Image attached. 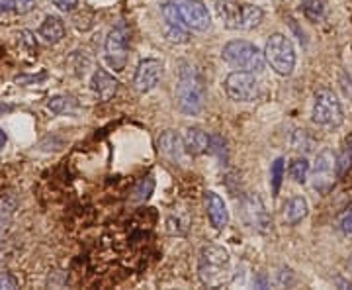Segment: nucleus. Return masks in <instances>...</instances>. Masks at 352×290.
Here are the masks:
<instances>
[{
  "label": "nucleus",
  "instance_id": "1",
  "mask_svg": "<svg viewBox=\"0 0 352 290\" xmlns=\"http://www.w3.org/2000/svg\"><path fill=\"white\" fill-rule=\"evenodd\" d=\"M178 79H176V104L180 112L186 116H198L204 110L206 90L198 71L188 61H178Z\"/></svg>",
  "mask_w": 352,
  "mask_h": 290
},
{
  "label": "nucleus",
  "instance_id": "2",
  "mask_svg": "<svg viewBox=\"0 0 352 290\" xmlns=\"http://www.w3.org/2000/svg\"><path fill=\"white\" fill-rule=\"evenodd\" d=\"M227 275H229V251L217 243L204 245L198 255V277L201 284L208 289L219 287L226 282Z\"/></svg>",
  "mask_w": 352,
  "mask_h": 290
},
{
  "label": "nucleus",
  "instance_id": "3",
  "mask_svg": "<svg viewBox=\"0 0 352 290\" xmlns=\"http://www.w3.org/2000/svg\"><path fill=\"white\" fill-rule=\"evenodd\" d=\"M221 57L227 65L239 69V71H251V73H261L264 71V53L254 43L245 41V39H233L229 41L223 51Z\"/></svg>",
  "mask_w": 352,
  "mask_h": 290
},
{
  "label": "nucleus",
  "instance_id": "4",
  "mask_svg": "<svg viewBox=\"0 0 352 290\" xmlns=\"http://www.w3.org/2000/svg\"><path fill=\"white\" fill-rule=\"evenodd\" d=\"M264 59L274 73L289 76L296 69V48L284 34H272L264 48Z\"/></svg>",
  "mask_w": 352,
  "mask_h": 290
},
{
  "label": "nucleus",
  "instance_id": "5",
  "mask_svg": "<svg viewBox=\"0 0 352 290\" xmlns=\"http://www.w3.org/2000/svg\"><path fill=\"white\" fill-rule=\"evenodd\" d=\"M311 120L315 126L323 130H335L344 122V112L337 94L331 89H319L315 92Z\"/></svg>",
  "mask_w": 352,
  "mask_h": 290
},
{
  "label": "nucleus",
  "instance_id": "6",
  "mask_svg": "<svg viewBox=\"0 0 352 290\" xmlns=\"http://www.w3.org/2000/svg\"><path fill=\"white\" fill-rule=\"evenodd\" d=\"M217 12L231 30H252L263 22V8L252 4H237L233 0H223L217 4Z\"/></svg>",
  "mask_w": 352,
  "mask_h": 290
},
{
  "label": "nucleus",
  "instance_id": "7",
  "mask_svg": "<svg viewBox=\"0 0 352 290\" xmlns=\"http://www.w3.org/2000/svg\"><path fill=\"white\" fill-rule=\"evenodd\" d=\"M182 25L194 32H206L212 25V16L201 0H173Z\"/></svg>",
  "mask_w": 352,
  "mask_h": 290
},
{
  "label": "nucleus",
  "instance_id": "8",
  "mask_svg": "<svg viewBox=\"0 0 352 290\" xmlns=\"http://www.w3.org/2000/svg\"><path fill=\"white\" fill-rule=\"evenodd\" d=\"M226 92L231 101L251 102L258 94V81L251 71H233L226 79Z\"/></svg>",
  "mask_w": 352,
  "mask_h": 290
},
{
  "label": "nucleus",
  "instance_id": "9",
  "mask_svg": "<svg viewBox=\"0 0 352 290\" xmlns=\"http://www.w3.org/2000/svg\"><path fill=\"white\" fill-rule=\"evenodd\" d=\"M335 177H337V159L329 149H325L315 159L314 171H311V185L317 192L325 194L333 187Z\"/></svg>",
  "mask_w": 352,
  "mask_h": 290
},
{
  "label": "nucleus",
  "instance_id": "10",
  "mask_svg": "<svg viewBox=\"0 0 352 290\" xmlns=\"http://www.w3.org/2000/svg\"><path fill=\"white\" fill-rule=\"evenodd\" d=\"M106 59L113 71H124L127 63V32L124 24L116 25L106 38Z\"/></svg>",
  "mask_w": 352,
  "mask_h": 290
},
{
  "label": "nucleus",
  "instance_id": "11",
  "mask_svg": "<svg viewBox=\"0 0 352 290\" xmlns=\"http://www.w3.org/2000/svg\"><path fill=\"white\" fill-rule=\"evenodd\" d=\"M161 76H163V63L159 59H143L133 75V89L139 94L151 92L159 85Z\"/></svg>",
  "mask_w": 352,
  "mask_h": 290
},
{
  "label": "nucleus",
  "instance_id": "12",
  "mask_svg": "<svg viewBox=\"0 0 352 290\" xmlns=\"http://www.w3.org/2000/svg\"><path fill=\"white\" fill-rule=\"evenodd\" d=\"M204 206H206V214L210 218L212 226L215 229H223L229 222V212H227L223 198L214 190H206L204 192Z\"/></svg>",
  "mask_w": 352,
  "mask_h": 290
},
{
  "label": "nucleus",
  "instance_id": "13",
  "mask_svg": "<svg viewBox=\"0 0 352 290\" xmlns=\"http://www.w3.org/2000/svg\"><path fill=\"white\" fill-rule=\"evenodd\" d=\"M184 153L188 155H204L212 149V139L201 130V127H186L182 136Z\"/></svg>",
  "mask_w": 352,
  "mask_h": 290
},
{
  "label": "nucleus",
  "instance_id": "14",
  "mask_svg": "<svg viewBox=\"0 0 352 290\" xmlns=\"http://www.w3.org/2000/svg\"><path fill=\"white\" fill-rule=\"evenodd\" d=\"M157 145H159V152L163 153L168 161L176 163V161H180V159H182V153H184L182 138H180L176 132H173V130H166V132H163V134L159 136Z\"/></svg>",
  "mask_w": 352,
  "mask_h": 290
},
{
  "label": "nucleus",
  "instance_id": "15",
  "mask_svg": "<svg viewBox=\"0 0 352 290\" xmlns=\"http://www.w3.org/2000/svg\"><path fill=\"white\" fill-rule=\"evenodd\" d=\"M90 87L98 94L100 101H110L118 92V81L110 73H106L104 69H96L92 75V81H90Z\"/></svg>",
  "mask_w": 352,
  "mask_h": 290
},
{
  "label": "nucleus",
  "instance_id": "16",
  "mask_svg": "<svg viewBox=\"0 0 352 290\" xmlns=\"http://www.w3.org/2000/svg\"><path fill=\"white\" fill-rule=\"evenodd\" d=\"M39 38L43 39L45 43H59L65 38V24L59 16H45L43 22L39 25Z\"/></svg>",
  "mask_w": 352,
  "mask_h": 290
},
{
  "label": "nucleus",
  "instance_id": "17",
  "mask_svg": "<svg viewBox=\"0 0 352 290\" xmlns=\"http://www.w3.org/2000/svg\"><path fill=\"white\" fill-rule=\"evenodd\" d=\"M307 200L303 196H292L286 204H284V220L288 226H296L300 224L303 218L307 216Z\"/></svg>",
  "mask_w": 352,
  "mask_h": 290
},
{
  "label": "nucleus",
  "instance_id": "18",
  "mask_svg": "<svg viewBox=\"0 0 352 290\" xmlns=\"http://www.w3.org/2000/svg\"><path fill=\"white\" fill-rule=\"evenodd\" d=\"M352 169V134L344 139L337 157V177H344Z\"/></svg>",
  "mask_w": 352,
  "mask_h": 290
},
{
  "label": "nucleus",
  "instance_id": "19",
  "mask_svg": "<svg viewBox=\"0 0 352 290\" xmlns=\"http://www.w3.org/2000/svg\"><path fill=\"white\" fill-rule=\"evenodd\" d=\"M289 177L294 183L303 185L307 177H309V161L305 157H296L292 165H289Z\"/></svg>",
  "mask_w": 352,
  "mask_h": 290
},
{
  "label": "nucleus",
  "instance_id": "20",
  "mask_svg": "<svg viewBox=\"0 0 352 290\" xmlns=\"http://www.w3.org/2000/svg\"><path fill=\"white\" fill-rule=\"evenodd\" d=\"M327 10L325 0H303V14L311 22H321Z\"/></svg>",
  "mask_w": 352,
  "mask_h": 290
},
{
  "label": "nucleus",
  "instance_id": "21",
  "mask_svg": "<svg viewBox=\"0 0 352 290\" xmlns=\"http://www.w3.org/2000/svg\"><path fill=\"white\" fill-rule=\"evenodd\" d=\"M153 190H155V178L153 177H145L141 178L138 183V187L133 189V196L131 200L133 202H145L151 198Z\"/></svg>",
  "mask_w": 352,
  "mask_h": 290
},
{
  "label": "nucleus",
  "instance_id": "22",
  "mask_svg": "<svg viewBox=\"0 0 352 290\" xmlns=\"http://www.w3.org/2000/svg\"><path fill=\"white\" fill-rule=\"evenodd\" d=\"M284 180V159L278 157L276 161L270 167V185H272V196L280 194V187Z\"/></svg>",
  "mask_w": 352,
  "mask_h": 290
},
{
  "label": "nucleus",
  "instance_id": "23",
  "mask_svg": "<svg viewBox=\"0 0 352 290\" xmlns=\"http://www.w3.org/2000/svg\"><path fill=\"white\" fill-rule=\"evenodd\" d=\"M164 34H166V38L170 39L173 43H188V30L186 28H182V25H176V24H164Z\"/></svg>",
  "mask_w": 352,
  "mask_h": 290
},
{
  "label": "nucleus",
  "instance_id": "24",
  "mask_svg": "<svg viewBox=\"0 0 352 290\" xmlns=\"http://www.w3.org/2000/svg\"><path fill=\"white\" fill-rule=\"evenodd\" d=\"M47 108H50L53 114H65L75 108V101L69 99V96H53V99L47 102Z\"/></svg>",
  "mask_w": 352,
  "mask_h": 290
},
{
  "label": "nucleus",
  "instance_id": "25",
  "mask_svg": "<svg viewBox=\"0 0 352 290\" xmlns=\"http://www.w3.org/2000/svg\"><path fill=\"white\" fill-rule=\"evenodd\" d=\"M18 43H20V48L25 50L28 53H34V51L38 50V43H36V38H34V34L32 32H28V30H22V32H18Z\"/></svg>",
  "mask_w": 352,
  "mask_h": 290
},
{
  "label": "nucleus",
  "instance_id": "26",
  "mask_svg": "<svg viewBox=\"0 0 352 290\" xmlns=\"http://www.w3.org/2000/svg\"><path fill=\"white\" fill-rule=\"evenodd\" d=\"M12 204H8V202L2 198V200H0V234L4 231V227L8 226V222H10V218H12Z\"/></svg>",
  "mask_w": 352,
  "mask_h": 290
},
{
  "label": "nucleus",
  "instance_id": "27",
  "mask_svg": "<svg viewBox=\"0 0 352 290\" xmlns=\"http://www.w3.org/2000/svg\"><path fill=\"white\" fill-rule=\"evenodd\" d=\"M339 229L346 236L352 234V204L339 216Z\"/></svg>",
  "mask_w": 352,
  "mask_h": 290
},
{
  "label": "nucleus",
  "instance_id": "28",
  "mask_svg": "<svg viewBox=\"0 0 352 290\" xmlns=\"http://www.w3.org/2000/svg\"><path fill=\"white\" fill-rule=\"evenodd\" d=\"M0 289H18V278L12 273H0Z\"/></svg>",
  "mask_w": 352,
  "mask_h": 290
},
{
  "label": "nucleus",
  "instance_id": "29",
  "mask_svg": "<svg viewBox=\"0 0 352 290\" xmlns=\"http://www.w3.org/2000/svg\"><path fill=\"white\" fill-rule=\"evenodd\" d=\"M36 8V0H16V12L28 14Z\"/></svg>",
  "mask_w": 352,
  "mask_h": 290
},
{
  "label": "nucleus",
  "instance_id": "30",
  "mask_svg": "<svg viewBox=\"0 0 352 290\" xmlns=\"http://www.w3.org/2000/svg\"><path fill=\"white\" fill-rule=\"evenodd\" d=\"M53 4L63 12H73L78 6V0H53Z\"/></svg>",
  "mask_w": 352,
  "mask_h": 290
},
{
  "label": "nucleus",
  "instance_id": "31",
  "mask_svg": "<svg viewBox=\"0 0 352 290\" xmlns=\"http://www.w3.org/2000/svg\"><path fill=\"white\" fill-rule=\"evenodd\" d=\"M16 12V0H0V16Z\"/></svg>",
  "mask_w": 352,
  "mask_h": 290
},
{
  "label": "nucleus",
  "instance_id": "32",
  "mask_svg": "<svg viewBox=\"0 0 352 290\" xmlns=\"http://www.w3.org/2000/svg\"><path fill=\"white\" fill-rule=\"evenodd\" d=\"M6 141H8V136H6V132L0 127V152L4 149V145H6Z\"/></svg>",
  "mask_w": 352,
  "mask_h": 290
},
{
  "label": "nucleus",
  "instance_id": "33",
  "mask_svg": "<svg viewBox=\"0 0 352 290\" xmlns=\"http://www.w3.org/2000/svg\"><path fill=\"white\" fill-rule=\"evenodd\" d=\"M12 110V106H8V104H0V116L6 112H10Z\"/></svg>",
  "mask_w": 352,
  "mask_h": 290
},
{
  "label": "nucleus",
  "instance_id": "34",
  "mask_svg": "<svg viewBox=\"0 0 352 290\" xmlns=\"http://www.w3.org/2000/svg\"><path fill=\"white\" fill-rule=\"evenodd\" d=\"M349 271H351V275H352V257H351V261H349Z\"/></svg>",
  "mask_w": 352,
  "mask_h": 290
}]
</instances>
